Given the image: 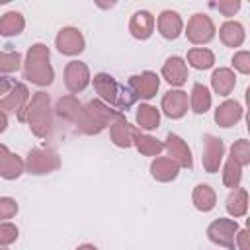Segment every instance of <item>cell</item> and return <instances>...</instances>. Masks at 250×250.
<instances>
[{"label": "cell", "mask_w": 250, "mask_h": 250, "mask_svg": "<svg viewBox=\"0 0 250 250\" xmlns=\"http://www.w3.org/2000/svg\"><path fill=\"white\" fill-rule=\"evenodd\" d=\"M20 121H25L35 137H47L53 129V107L47 92H35L25 105V109L18 115Z\"/></svg>", "instance_id": "1"}, {"label": "cell", "mask_w": 250, "mask_h": 250, "mask_svg": "<svg viewBox=\"0 0 250 250\" xmlns=\"http://www.w3.org/2000/svg\"><path fill=\"white\" fill-rule=\"evenodd\" d=\"M234 244H238L240 250H248V230L246 229H238L236 238H234Z\"/></svg>", "instance_id": "39"}, {"label": "cell", "mask_w": 250, "mask_h": 250, "mask_svg": "<svg viewBox=\"0 0 250 250\" xmlns=\"http://www.w3.org/2000/svg\"><path fill=\"white\" fill-rule=\"evenodd\" d=\"M29 104V90L25 84L21 82H16L14 88L10 90L8 96H4L0 100V111H4L6 115L8 113H21L25 109V105Z\"/></svg>", "instance_id": "13"}, {"label": "cell", "mask_w": 250, "mask_h": 250, "mask_svg": "<svg viewBox=\"0 0 250 250\" xmlns=\"http://www.w3.org/2000/svg\"><path fill=\"white\" fill-rule=\"evenodd\" d=\"M14 84H16V82H12L10 78L0 76V100H2L4 96H8V94H10V90L14 88Z\"/></svg>", "instance_id": "40"}, {"label": "cell", "mask_w": 250, "mask_h": 250, "mask_svg": "<svg viewBox=\"0 0 250 250\" xmlns=\"http://www.w3.org/2000/svg\"><path fill=\"white\" fill-rule=\"evenodd\" d=\"M0 250H8V246H4V244H0Z\"/></svg>", "instance_id": "44"}, {"label": "cell", "mask_w": 250, "mask_h": 250, "mask_svg": "<svg viewBox=\"0 0 250 250\" xmlns=\"http://www.w3.org/2000/svg\"><path fill=\"white\" fill-rule=\"evenodd\" d=\"M137 123L141 129H146V131H152L160 125V111L154 107V105H148V104H141L137 107Z\"/></svg>", "instance_id": "28"}, {"label": "cell", "mask_w": 250, "mask_h": 250, "mask_svg": "<svg viewBox=\"0 0 250 250\" xmlns=\"http://www.w3.org/2000/svg\"><path fill=\"white\" fill-rule=\"evenodd\" d=\"M225 207L229 211V215H232L234 219L236 217H244L248 213V191L246 188H236L229 193L227 201H225Z\"/></svg>", "instance_id": "25"}, {"label": "cell", "mask_w": 250, "mask_h": 250, "mask_svg": "<svg viewBox=\"0 0 250 250\" xmlns=\"http://www.w3.org/2000/svg\"><path fill=\"white\" fill-rule=\"evenodd\" d=\"M236 232H238V223L234 219H225V217H219L215 219L209 227H207V236L211 242L219 244V246H225L229 250H234V238H236Z\"/></svg>", "instance_id": "6"}, {"label": "cell", "mask_w": 250, "mask_h": 250, "mask_svg": "<svg viewBox=\"0 0 250 250\" xmlns=\"http://www.w3.org/2000/svg\"><path fill=\"white\" fill-rule=\"evenodd\" d=\"M18 213V203L12 197H0V223L12 219Z\"/></svg>", "instance_id": "36"}, {"label": "cell", "mask_w": 250, "mask_h": 250, "mask_svg": "<svg viewBox=\"0 0 250 250\" xmlns=\"http://www.w3.org/2000/svg\"><path fill=\"white\" fill-rule=\"evenodd\" d=\"M191 201H193V205H195L197 211L209 213V211L217 205V193H215V189H213L209 184H197V186L193 188Z\"/></svg>", "instance_id": "21"}, {"label": "cell", "mask_w": 250, "mask_h": 250, "mask_svg": "<svg viewBox=\"0 0 250 250\" xmlns=\"http://www.w3.org/2000/svg\"><path fill=\"white\" fill-rule=\"evenodd\" d=\"M23 170H25V162L18 154H10L8 160L0 168V176L4 180H16V178H20L23 174Z\"/></svg>", "instance_id": "31"}, {"label": "cell", "mask_w": 250, "mask_h": 250, "mask_svg": "<svg viewBox=\"0 0 250 250\" xmlns=\"http://www.w3.org/2000/svg\"><path fill=\"white\" fill-rule=\"evenodd\" d=\"M182 29H184V21L180 18L178 12L174 10H164L160 16H158V33L164 37V39H178L182 35Z\"/></svg>", "instance_id": "18"}, {"label": "cell", "mask_w": 250, "mask_h": 250, "mask_svg": "<svg viewBox=\"0 0 250 250\" xmlns=\"http://www.w3.org/2000/svg\"><path fill=\"white\" fill-rule=\"evenodd\" d=\"M133 145L137 146V150L145 156H158L162 150H164V143L143 133L141 129H135V135H133Z\"/></svg>", "instance_id": "23"}, {"label": "cell", "mask_w": 250, "mask_h": 250, "mask_svg": "<svg viewBox=\"0 0 250 250\" xmlns=\"http://www.w3.org/2000/svg\"><path fill=\"white\" fill-rule=\"evenodd\" d=\"M236 76L230 68H217L211 76V86L219 96H229L234 90Z\"/></svg>", "instance_id": "26"}, {"label": "cell", "mask_w": 250, "mask_h": 250, "mask_svg": "<svg viewBox=\"0 0 250 250\" xmlns=\"http://www.w3.org/2000/svg\"><path fill=\"white\" fill-rule=\"evenodd\" d=\"M25 27V20L20 12H6L0 18V35L2 37H14L20 35Z\"/></svg>", "instance_id": "27"}, {"label": "cell", "mask_w": 250, "mask_h": 250, "mask_svg": "<svg viewBox=\"0 0 250 250\" xmlns=\"http://www.w3.org/2000/svg\"><path fill=\"white\" fill-rule=\"evenodd\" d=\"M8 129V115L4 111H0V133H4Z\"/></svg>", "instance_id": "42"}, {"label": "cell", "mask_w": 250, "mask_h": 250, "mask_svg": "<svg viewBox=\"0 0 250 250\" xmlns=\"http://www.w3.org/2000/svg\"><path fill=\"white\" fill-rule=\"evenodd\" d=\"M135 129H137V127H133V125L123 117V113H119V115L113 119V123L109 125L111 143H113L115 146H119V148H129V146H133Z\"/></svg>", "instance_id": "15"}, {"label": "cell", "mask_w": 250, "mask_h": 250, "mask_svg": "<svg viewBox=\"0 0 250 250\" xmlns=\"http://www.w3.org/2000/svg\"><path fill=\"white\" fill-rule=\"evenodd\" d=\"M213 8H217L223 16H234L238 10H240V0H219V2H215V4H211Z\"/></svg>", "instance_id": "37"}, {"label": "cell", "mask_w": 250, "mask_h": 250, "mask_svg": "<svg viewBox=\"0 0 250 250\" xmlns=\"http://www.w3.org/2000/svg\"><path fill=\"white\" fill-rule=\"evenodd\" d=\"M219 37H221V41H223L227 47H232V49H234V47H240V45L244 43L246 33H244L242 23L229 20V21H225V23L219 27Z\"/></svg>", "instance_id": "22"}, {"label": "cell", "mask_w": 250, "mask_h": 250, "mask_svg": "<svg viewBox=\"0 0 250 250\" xmlns=\"http://www.w3.org/2000/svg\"><path fill=\"white\" fill-rule=\"evenodd\" d=\"M164 150L168 152V158H172L180 168H193V158H191V150L188 146V143L174 135V133H168L166 137V143H164Z\"/></svg>", "instance_id": "12"}, {"label": "cell", "mask_w": 250, "mask_h": 250, "mask_svg": "<svg viewBox=\"0 0 250 250\" xmlns=\"http://www.w3.org/2000/svg\"><path fill=\"white\" fill-rule=\"evenodd\" d=\"M189 105L195 113H205L211 107V94L207 90V86L195 82L191 88V96H189Z\"/></svg>", "instance_id": "29"}, {"label": "cell", "mask_w": 250, "mask_h": 250, "mask_svg": "<svg viewBox=\"0 0 250 250\" xmlns=\"http://www.w3.org/2000/svg\"><path fill=\"white\" fill-rule=\"evenodd\" d=\"M186 35L193 45H205L215 37V23L205 14H193L188 21Z\"/></svg>", "instance_id": "7"}, {"label": "cell", "mask_w": 250, "mask_h": 250, "mask_svg": "<svg viewBox=\"0 0 250 250\" xmlns=\"http://www.w3.org/2000/svg\"><path fill=\"white\" fill-rule=\"evenodd\" d=\"M242 105L234 100H225L217 109H215V121L219 127H232L242 119Z\"/></svg>", "instance_id": "19"}, {"label": "cell", "mask_w": 250, "mask_h": 250, "mask_svg": "<svg viewBox=\"0 0 250 250\" xmlns=\"http://www.w3.org/2000/svg\"><path fill=\"white\" fill-rule=\"evenodd\" d=\"M23 78L37 84L49 86L55 78V70L49 62V47L43 43H35L29 47L23 62Z\"/></svg>", "instance_id": "3"}, {"label": "cell", "mask_w": 250, "mask_h": 250, "mask_svg": "<svg viewBox=\"0 0 250 250\" xmlns=\"http://www.w3.org/2000/svg\"><path fill=\"white\" fill-rule=\"evenodd\" d=\"M162 78L172 86H182L188 80V64L182 57H170L162 64Z\"/></svg>", "instance_id": "17"}, {"label": "cell", "mask_w": 250, "mask_h": 250, "mask_svg": "<svg viewBox=\"0 0 250 250\" xmlns=\"http://www.w3.org/2000/svg\"><path fill=\"white\" fill-rule=\"evenodd\" d=\"M230 158L238 166H248L250 164V143L246 139H238L230 146Z\"/></svg>", "instance_id": "34"}, {"label": "cell", "mask_w": 250, "mask_h": 250, "mask_svg": "<svg viewBox=\"0 0 250 250\" xmlns=\"http://www.w3.org/2000/svg\"><path fill=\"white\" fill-rule=\"evenodd\" d=\"M16 240H18V227L8 223V221H2L0 223V244L8 246Z\"/></svg>", "instance_id": "35"}, {"label": "cell", "mask_w": 250, "mask_h": 250, "mask_svg": "<svg viewBox=\"0 0 250 250\" xmlns=\"http://www.w3.org/2000/svg\"><path fill=\"white\" fill-rule=\"evenodd\" d=\"M61 166V158L53 148H31L25 156V170L35 176L51 174Z\"/></svg>", "instance_id": "5"}, {"label": "cell", "mask_w": 250, "mask_h": 250, "mask_svg": "<svg viewBox=\"0 0 250 250\" xmlns=\"http://www.w3.org/2000/svg\"><path fill=\"white\" fill-rule=\"evenodd\" d=\"M160 107L166 117L170 119H182L188 111V94L184 90H168L162 96Z\"/></svg>", "instance_id": "14"}, {"label": "cell", "mask_w": 250, "mask_h": 250, "mask_svg": "<svg viewBox=\"0 0 250 250\" xmlns=\"http://www.w3.org/2000/svg\"><path fill=\"white\" fill-rule=\"evenodd\" d=\"M240 180H242V166H238L232 158H229L223 168V184L230 189H236L240 188Z\"/></svg>", "instance_id": "32"}, {"label": "cell", "mask_w": 250, "mask_h": 250, "mask_svg": "<svg viewBox=\"0 0 250 250\" xmlns=\"http://www.w3.org/2000/svg\"><path fill=\"white\" fill-rule=\"evenodd\" d=\"M21 55L18 51H0V72L10 74L21 68Z\"/></svg>", "instance_id": "33"}, {"label": "cell", "mask_w": 250, "mask_h": 250, "mask_svg": "<svg viewBox=\"0 0 250 250\" xmlns=\"http://www.w3.org/2000/svg\"><path fill=\"white\" fill-rule=\"evenodd\" d=\"M223 156H225V143L219 137H215L211 133H205L203 135V156H201L205 172H209V174L219 172Z\"/></svg>", "instance_id": "10"}, {"label": "cell", "mask_w": 250, "mask_h": 250, "mask_svg": "<svg viewBox=\"0 0 250 250\" xmlns=\"http://www.w3.org/2000/svg\"><path fill=\"white\" fill-rule=\"evenodd\" d=\"M55 47L66 57L80 55L86 49V39L78 27H62L55 37Z\"/></svg>", "instance_id": "9"}, {"label": "cell", "mask_w": 250, "mask_h": 250, "mask_svg": "<svg viewBox=\"0 0 250 250\" xmlns=\"http://www.w3.org/2000/svg\"><path fill=\"white\" fill-rule=\"evenodd\" d=\"M129 31L139 41L148 39L152 35V31H154V16L150 12H146V10L135 12L131 16V20H129Z\"/></svg>", "instance_id": "16"}, {"label": "cell", "mask_w": 250, "mask_h": 250, "mask_svg": "<svg viewBox=\"0 0 250 250\" xmlns=\"http://www.w3.org/2000/svg\"><path fill=\"white\" fill-rule=\"evenodd\" d=\"M127 88H129V92L135 96V100H137V98H141V100H150V98L156 96V92H158V88H160V78H158L154 72L145 70V72H141V74H133V76L129 78V82H127Z\"/></svg>", "instance_id": "8"}, {"label": "cell", "mask_w": 250, "mask_h": 250, "mask_svg": "<svg viewBox=\"0 0 250 250\" xmlns=\"http://www.w3.org/2000/svg\"><path fill=\"white\" fill-rule=\"evenodd\" d=\"M76 250H98V248H96L94 244H80Z\"/></svg>", "instance_id": "43"}, {"label": "cell", "mask_w": 250, "mask_h": 250, "mask_svg": "<svg viewBox=\"0 0 250 250\" xmlns=\"http://www.w3.org/2000/svg\"><path fill=\"white\" fill-rule=\"evenodd\" d=\"M10 154H12V152L8 150V146H6V145H0V168H2V164L8 160Z\"/></svg>", "instance_id": "41"}, {"label": "cell", "mask_w": 250, "mask_h": 250, "mask_svg": "<svg viewBox=\"0 0 250 250\" xmlns=\"http://www.w3.org/2000/svg\"><path fill=\"white\" fill-rule=\"evenodd\" d=\"M94 88L100 94L102 102H107L115 109H129L135 104V96L129 92V88L119 84L107 72H98L94 76Z\"/></svg>", "instance_id": "4"}, {"label": "cell", "mask_w": 250, "mask_h": 250, "mask_svg": "<svg viewBox=\"0 0 250 250\" xmlns=\"http://www.w3.org/2000/svg\"><path fill=\"white\" fill-rule=\"evenodd\" d=\"M188 62L197 70H207L215 64V55L205 47H195L188 51Z\"/></svg>", "instance_id": "30"}, {"label": "cell", "mask_w": 250, "mask_h": 250, "mask_svg": "<svg viewBox=\"0 0 250 250\" xmlns=\"http://www.w3.org/2000/svg\"><path fill=\"white\" fill-rule=\"evenodd\" d=\"M178 172H180V166L168 156H156L150 162V176L156 182H172L178 178Z\"/></svg>", "instance_id": "20"}, {"label": "cell", "mask_w": 250, "mask_h": 250, "mask_svg": "<svg viewBox=\"0 0 250 250\" xmlns=\"http://www.w3.org/2000/svg\"><path fill=\"white\" fill-rule=\"evenodd\" d=\"M55 111H57V115H59L61 119H64V121H68V123H76V119H78V115H80V111H82V104L78 102L76 96L68 94V96H62V98L57 102Z\"/></svg>", "instance_id": "24"}, {"label": "cell", "mask_w": 250, "mask_h": 250, "mask_svg": "<svg viewBox=\"0 0 250 250\" xmlns=\"http://www.w3.org/2000/svg\"><path fill=\"white\" fill-rule=\"evenodd\" d=\"M90 84V70L82 61H70L64 66V86L74 96Z\"/></svg>", "instance_id": "11"}, {"label": "cell", "mask_w": 250, "mask_h": 250, "mask_svg": "<svg viewBox=\"0 0 250 250\" xmlns=\"http://www.w3.org/2000/svg\"><path fill=\"white\" fill-rule=\"evenodd\" d=\"M121 111L111 109L102 100H92L86 105H82V111H80V115H78L74 125L84 135H100L104 129H107L113 123V119Z\"/></svg>", "instance_id": "2"}, {"label": "cell", "mask_w": 250, "mask_h": 250, "mask_svg": "<svg viewBox=\"0 0 250 250\" xmlns=\"http://www.w3.org/2000/svg\"><path fill=\"white\" fill-rule=\"evenodd\" d=\"M232 66L240 72V74H248L250 72V53L248 51H238L232 57Z\"/></svg>", "instance_id": "38"}]
</instances>
